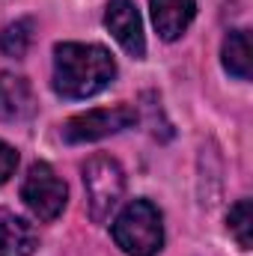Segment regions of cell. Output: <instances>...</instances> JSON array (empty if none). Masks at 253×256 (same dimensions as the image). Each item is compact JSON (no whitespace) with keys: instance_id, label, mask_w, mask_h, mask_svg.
I'll return each instance as SVG.
<instances>
[{"instance_id":"6da1fadb","label":"cell","mask_w":253,"mask_h":256,"mask_svg":"<svg viewBox=\"0 0 253 256\" xmlns=\"http://www.w3.org/2000/svg\"><path fill=\"white\" fill-rule=\"evenodd\" d=\"M116 78V63L108 48L63 42L54 48V92L63 98H90Z\"/></svg>"},{"instance_id":"7a4b0ae2","label":"cell","mask_w":253,"mask_h":256,"mask_svg":"<svg viewBox=\"0 0 253 256\" xmlns=\"http://www.w3.org/2000/svg\"><path fill=\"white\" fill-rule=\"evenodd\" d=\"M114 242L128 256H155L164 244L161 212L149 200H131L114 220Z\"/></svg>"},{"instance_id":"3957f363","label":"cell","mask_w":253,"mask_h":256,"mask_svg":"<svg viewBox=\"0 0 253 256\" xmlns=\"http://www.w3.org/2000/svg\"><path fill=\"white\" fill-rule=\"evenodd\" d=\"M84 188L90 218L96 224H104L126 194V170L110 155H92L84 164Z\"/></svg>"},{"instance_id":"277c9868","label":"cell","mask_w":253,"mask_h":256,"mask_svg":"<svg viewBox=\"0 0 253 256\" xmlns=\"http://www.w3.org/2000/svg\"><path fill=\"white\" fill-rule=\"evenodd\" d=\"M21 200H24V206L33 212V218H39V220H54V218L63 214L68 191H66V182L54 173V167L45 164V161H39V164H33V167L27 170V176H24Z\"/></svg>"},{"instance_id":"5b68a950","label":"cell","mask_w":253,"mask_h":256,"mask_svg":"<svg viewBox=\"0 0 253 256\" xmlns=\"http://www.w3.org/2000/svg\"><path fill=\"white\" fill-rule=\"evenodd\" d=\"M137 122V110L131 104H116V108H98L72 116L63 126L66 143H92L102 137H110L122 128H131Z\"/></svg>"},{"instance_id":"8992f818","label":"cell","mask_w":253,"mask_h":256,"mask_svg":"<svg viewBox=\"0 0 253 256\" xmlns=\"http://www.w3.org/2000/svg\"><path fill=\"white\" fill-rule=\"evenodd\" d=\"M104 27L122 45V51L131 54L134 60H140L146 54L143 21H140V12H137V6L131 0H110L108 3V9H104Z\"/></svg>"},{"instance_id":"52a82bcc","label":"cell","mask_w":253,"mask_h":256,"mask_svg":"<svg viewBox=\"0 0 253 256\" xmlns=\"http://www.w3.org/2000/svg\"><path fill=\"white\" fill-rule=\"evenodd\" d=\"M33 114H36L33 86L24 78H18V74L3 72L0 74V116L6 122H24Z\"/></svg>"},{"instance_id":"ba28073f","label":"cell","mask_w":253,"mask_h":256,"mask_svg":"<svg viewBox=\"0 0 253 256\" xmlns=\"http://www.w3.org/2000/svg\"><path fill=\"white\" fill-rule=\"evenodd\" d=\"M149 9H152V24H155L158 36L164 42H173L194 21L196 0H149Z\"/></svg>"},{"instance_id":"9c48e42d","label":"cell","mask_w":253,"mask_h":256,"mask_svg":"<svg viewBox=\"0 0 253 256\" xmlns=\"http://www.w3.org/2000/svg\"><path fill=\"white\" fill-rule=\"evenodd\" d=\"M36 244V230L9 208H0V256H30Z\"/></svg>"},{"instance_id":"30bf717a","label":"cell","mask_w":253,"mask_h":256,"mask_svg":"<svg viewBox=\"0 0 253 256\" xmlns=\"http://www.w3.org/2000/svg\"><path fill=\"white\" fill-rule=\"evenodd\" d=\"M220 57H224V68L238 78V80H250V33L248 30H232L226 39H224V48H220Z\"/></svg>"},{"instance_id":"8fae6325","label":"cell","mask_w":253,"mask_h":256,"mask_svg":"<svg viewBox=\"0 0 253 256\" xmlns=\"http://www.w3.org/2000/svg\"><path fill=\"white\" fill-rule=\"evenodd\" d=\"M33 27L36 24L30 18H18V21L6 24L3 33H0V51L6 57H24L30 42H33Z\"/></svg>"},{"instance_id":"7c38bea8","label":"cell","mask_w":253,"mask_h":256,"mask_svg":"<svg viewBox=\"0 0 253 256\" xmlns=\"http://www.w3.org/2000/svg\"><path fill=\"white\" fill-rule=\"evenodd\" d=\"M230 232L236 236L238 248L242 250H250L253 248V202L250 200H238L232 208H230Z\"/></svg>"},{"instance_id":"4fadbf2b","label":"cell","mask_w":253,"mask_h":256,"mask_svg":"<svg viewBox=\"0 0 253 256\" xmlns=\"http://www.w3.org/2000/svg\"><path fill=\"white\" fill-rule=\"evenodd\" d=\"M15 167H18V152H15L9 143L0 140V185L15 173Z\"/></svg>"}]
</instances>
